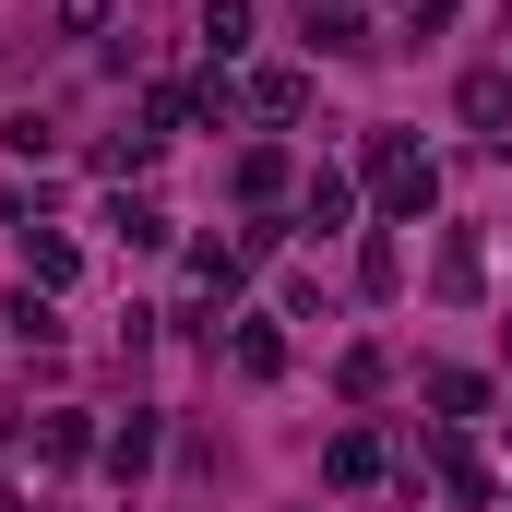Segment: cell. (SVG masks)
I'll list each match as a JSON object with an SVG mask.
<instances>
[{"label":"cell","instance_id":"1","mask_svg":"<svg viewBox=\"0 0 512 512\" xmlns=\"http://www.w3.org/2000/svg\"><path fill=\"white\" fill-rule=\"evenodd\" d=\"M370 179H382L393 215H417V203H429V155H417V143H393V131L370 143Z\"/></svg>","mask_w":512,"mask_h":512},{"label":"cell","instance_id":"2","mask_svg":"<svg viewBox=\"0 0 512 512\" xmlns=\"http://www.w3.org/2000/svg\"><path fill=\"white\" fill-rule=\"evenodd\" d=\"M203 48L239 60V48H251V0H203Z\"/></svg>","mask_w":512,"mask_h":512},{"label":"cell","instance_id":"3","mask_svg":"<svg viewBox=\"0 0 512 512\" xmlns=\"http://www.w3.org/2000/svg\"><path fill=\"white\" fill-rule=\"evenodd\" d=\"M465 120H477V131L512 120V72H465Z\"/></svg>","mask_w":512,"mask_h":512},{"label":"cell","instance_id":"4","mask_svg":"<svg viewBox=\"0 0 512 512\" xmlns=\"http://www.w3.org/2000/svg\"><path fill=\"white\" fill-rule=\"evenodd\" d=\"M334 477H346V489H370V477H382V441H370V429H346V441H334Z\"/></svg>","mask_w":512,"mask_h":512},{"label":"cell","instance_id":"5","mask_svg":"<svg viewBox=\"0 0 512 512\" xmlns=\"http://www.w3.org/2000/svg\"><path fill=\"white\" fill-rule=\"evenodd\" d=\"M251 108H262V120H298V108H310V84H298V72H262Z\"/></svg>","mask_w":512,"mask_h":512},{"label":"cell","instance_id":"6","mask_svg":"<svg viewBox=\"0 0 512 512\" xmlns=\"http://www.w3.org/2000/svg\"><path fill=\"white\" fill-rule=\"evenodd\" d=\"M477 274H489L477 239H441V298H477Z\"/></svg>","mask_w":512,"mask_h":512},{"label":"cell","instance_id":"7","mask_svg":"<svg viewBox=\"0 0 512 512\" xmlns=\"http://www.w3.org/2000/svg\"><path fill=\"white\" fill-rule=\"evenodd\" d=\"M108 227H120L131 251H155V239H167V215H155V203H108Z\"/></svg>","mask_w":512,"mask_h":512}]
</instances>
